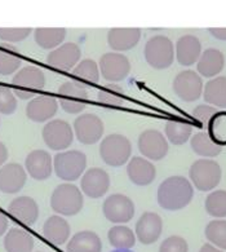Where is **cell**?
<instances>
[{
  "label": "cell",
  "mask_w": 226,
  "mask_h": 252,
  "mask_svg": "<svg viewBox=\"0 0 226 252\" xmlns=\"http://www.w3.org/2000/svg\"><path fill=\"white\" fill-rule=\"evenodd\" d=\"M194 197L192 183L184 176H171L158 188V203L167 211L185 208Z\"/></svg>",
  "instance_id": "obj_1"
},
{
  "label": "cell",
  "mask_w": 226,
  "mask_h": 252,
  "mask_svg": "<svg viewBox=\"0 0 226 252\" xmlns=\"http://www.w3.org/2000/svg\"><path fill=\"white\" fill-rule=\"evenodd\" d=\"M83 204V193L74 184H61L52 193V210L62 216H75L82 211Z\"/></svg>",
  "instance_id": "obj_2"
},
{
  "label": "cell",
  "mask_w": 226,
  "mask_h": 252,
  "mask_svg": "<svg viewBox=\"0 0 226 252\" xmlns=\"http://www.w3.org/2000/svg\"><path fill=\"white\" fill-rule=\"evenodd\" d=\"M87 156L80 150L57 153L53 158V169L57 177L72 183L86 172Z\"/></svg>",
  "instance_id": "obj_3"
},
{
  "label": "cell",
  "mask_w": 226,
  "mask_h": 252,
  "mask_svg": "<svg viewBox=\"0 0 226 252\" xmlns=\"http://www.w3.org/2000/svg\"><path fill=\"white\" fill-rule=\"evenodd\" d=\"M132 144L124 135L113 133L103 138L99 145V156L107 166L120 167L129 162Z\"/></svg>",
  "instance_id": "obj_4"
},
{
  "label": "cell",
  "mask_w": 226,
  "mask_h": 252,
  "mask_svg": "<svg viewBox=\"0 0 226 252\" xmlns=\"http://www.w3.org/2000/svg\"><path fill=\"white\" fill-rule=\"evenodd\" d=\"M13 94L21 100H30L45 86V75L36 66H26L18 70L12 79Z\"/></svg>",
  "instance_id": "obj_5"
},
{
  "label": "cell",
  "mask_w": 226,
  "mask_h": 252,
  "mask_svg": "<svg viewBox=\"0 0 226 252\" xmlns=\"http://www.w3.org/2000/svg\"><path fill=\"white\" fill-rule=\"evenodd\" d=\"M193 185L200 191H211L221 181L223 171L217 162L212 159H199L189 169Z\"/></svg>",
  "instance_id": "obj_6"
},
{
  "label": "cell",
  "mask_w": 226,
  "mask_h": 252,
  "mask_svg": "<svg viewBox=\"0 0 226 252\" xmlns=\"http://www.w3.org/2000/svg\"><path fill=\"white\" fill-rule=\"evenodd\" d=\"M145 59L153 69L164 70L175 61V47L169 38L157 35L145 45Z\"/></svg>",
  "instance_id": "obj_7"
},
{
  "label": "cell",
  "mask_w": 226,
  "mask_h": 252,
  "mask_svg": "<svg viewBox=\"0 0 226 252\" xmlns=\"http://www.w3.org/2000/svg\"><path fill=\"white\" fill-rule=\"evenodd\" d=\"M45 145L55 152H62L69 149L74 141V129L66 121L55 119L49 121L41 132Z\"/></svg>",
  "instance_id": "obj_8"
},
{
  "label": "cell",
  "mask_w": 226,
  "mask_h": 252,
  "mask_svg": "<svg viewBox=\"0 0 226 252\" xmlns=\"http://www.w3.org/2000/svg\"><path fill=\"white\" fill-rule=\"evenodd\" d=\"M60 105L69 114H79L88 104V92L83 83L76 80L66 82L59 90Z\"/></svg>",
  "instance_id": "obj_9"
},
{
  "label": "cell",
  "mask_w": 226,
  "mask_h": 252,
  "mask_svg": "<svg viewBox=\"0 0 226 252\" xmlns=\"http://www.w3.org/2000/svg\"><path fill=\"white\" fill-rule=\"evenodd\" d=\"M102 212L113 224H126L134 216L133 200L124 194H111L103 202Z\"/></svg>",
  "instance_id": "obj_10"
},
{
  "label": "cell",
  "mask_w": 226,
  "mask_h": 252,
  "mask_svg": "<svg viewBox=\"0 0 226 252\" xmlns=\"http://www.w3.org/2000/svg\"><path fill=\"white\" fill-rule=\"evenodd\" d=\"M103 122L96 114H82L74 121V132L79 142L95 145L103 136Z\"/></svg>",
  "instance_id": "obj_11"
},
{
  "label": "cell",
  "mask_w": 226,
  "mask_h": 252,
  "mask_svg": "<svg viewBox=\"0 0 226 252\" xmlns=\"http://www.w3.org/2000/svg\"><path fill=\"white\" fill-rule=\"evenodd\" d=\"M130 71L129 60L122 53L109 52L99 59V73L110 83L126 79Z\"/></svg>",
  "instance_id": "obj_12"
},
{
  "label": "cell",
  "mask_w": 226,
  "mask_h": 252,
  "mask_svg": "<svg viewBox=\"0 0 226 252\" xmlns=\"http://www.w3.org/2000/svg\"><path fill=\"white\" fill-rule=\"evenodd\" d=\"M173 91L182 101L193 102L202 96L203 80L195 71L185 70L177 74L173 80Z\"/></svg>",
  "instance_id": "obj_13"
},
{
  "label": "cell",
  "mask_w": 226,
  "mask_h": 252,
  "mask_svg": "<svg viewBox=\"0 0 226 252\" xmlns=\"http://www.w3.org/2000/svg\"><path fill=\"white\" fill-rule=\"evenodd\" d=\"M137 144L141 154L151 160H161L168 154L167 138L157 129H146L142 132Z\"/></svg>",
  "instance_id": "obj_14"
},
{
  "label": "cell",
  "mask_w": 226,
  "mask_h": 252,
  "mask_svg": "<svg viewBox=\"0 0 226 252\" xmlns=\"http://www.w3.org/2000/svg\"><path fill=\"white\" fill-rule=\"evenodd\" d=\"M82 49L75 43H65L53 49L47 57V63L62 71H69L79 63Z\"/></svg>",
  "instance_id": "obj_15"
},
{
  "label": "cell",
  "mask_w": 226,
  "mask_h": 252,
  "mask_svg": "<svg viewBox=\"0 0 226 252\" xmlns=\"http://www.w3.org/2000/svg\"><path fill=\"white\" fill-rule=\"evenodd\" d=\"M80 187L87 197L97 199L107 193L110 188V176L105 169L93 167L83 173Z\"/></svg>",
  "instance_id": "obj_16"
},
{
  "label": "cell",
  "mask_w": 226,
  "mask_h": 252,
  "mask_svg": "<svg viewBox=\"0 0 226 252\" xmlns=\"http://www.w3.org/2000/svg\"><path fill=\"white\" fill-rule=\"evenodd\" d=\"M28 173L18 163H7L0 167V191L4 194L18 193L26 184Z\"/></svg>",
  "instance_id": "obj_17"
},
{
  "label": "cell",
  "mask_w": 226,
  "mask_h": 252,
  "mask_svg": "<svg viewBox=\"0 0 226 252\" xmlns=\"http://www.w3.org/2000/svg\"><path fill=\"white\" fill-rule=\"evenodd\" d=\"M163 231V221L155 212H145L136 224V237L145 246L153 245Z\"/></svg>",
  "instance_id": "obj_18"
},
{
  "label": "cell",
  "mask_w": 226,
  "mask_h": 252,
  "mask_svg": "<svg viewBox=\"0 0 226 252\" xmlns=\"http://www.w3.org/2000/svg\"><path fill=\"white\" fill-rule=\"evenodd\" d=\"M25 168L32 179L43 181L49 179L53 172V159L45 150H34L25 159Z\"/></svg>",
  "instance_id": "obj_19"
},
{
  "label": "cell",
  "mask_w": 226,
  "mask_h": 252,
  "mask_svg": "<svg viewBox=\"0 0 226 252\" xmlns=\"http://www.w3.org/2000/svg\"><path fill=\"white\" fill-rule=\"evenodd\" d=\"M59 110V102L52 96H38L32 98L26 106V115L35 123L51 121Z\"/></svg>",
  "instance_id": "obj_20"
},
{
  "label": "cell",
  "mask_w": 226,
  "mask_h": 252,
  "mask_svg": "<svg viewBox=\"0 0 226 252\" xmlns=\"http://www.w3.org/2000/svg\"><path fill=\"white\" fill-rule=\"evenodd\" d=\"M127 175L130 183L137 187H148L157 177V169L150 160L142 157H133L127 163Z\"/></svg>",
  "instance_id": "obj_21"
},
{
  "label": "cell",
  "mask_w": 226,
  "mask_h": 252,
  "mask_svg": "<svg viewBox=\"0 0 226 252\" xmlns=\"http://www.w3.org/2000/svg\"><path fill=\"white\" fill-rule=\"evenodd\" d=\"M8 212L21 224L32 225L39 218V206L31 197H17L10 202Z\"/></svg>",
  "instance_id": "obj_22"
},
{
  "label": "cell",
  "mask_w": 226,
  "mask_h": 252,
  "mask_svg": "<svg viewBox=\"0 0 226 252\" xmlns=\"http://www.w3.org/2000/svg\"><path fill=\"white\" fill-rule=\"evenodd\" d=\"M140 39V29H111L107 32V44L118 53L134 48Z\"/></svg>",
  "instance_id": "obj_23"
},
{
  "label": "cell",
  "mask_w": 226,
  "mask_h": 252,
  "mask_svg": "<svg viewBox=\"0 0 226 252\" xmlns=\"http://www.w3.org/2000/svg\"><path fill=\"white\" fill-rule=\"evenodd\" d=\"M202 55V44L195 35H184L176 44V59L182 66H192L198 63Z\"/></svg>",
  "instance_id": "obj_24"
},
{
  "label": "cell",
  "mask_w": 226,
  "mask_h": 252,
  "mask_svg": "<svg viewBox=\"0 0 226 252\" xmlns=\"http://www.w3.org/2000/svg\"><path fill=\"white\" fill-rule=\"evenodd\" d=\"M71 234V228L69 222L60 215H53L44 222L43 235L52 245L61 246L69 241Z\"/></svg>",
  "instance_id": "obj_25"
},
{
  "label": "cell",
  "mask_w": 226,
  "mask_h": 252,
  "mask_svg": "<svg viewBox=\"0 0 226 252\" xmlns=\"http://www.w3.org/2000/svg\"><path fill=\"white\" fill-rule=\"evenodd\" d=\"M225 66V57L221 51L216 48H208L200 55L198 60V73L204 78H213L223 71Z\"/></svg>",
  "instance_id": "obj_26"
},
{
  "label": "cell",
  "mask_w": 226,
  "mask_h": 252,
  "mask_svg": "<svg viewBox=\"0 0 226 252\" xmlns=\"http://www.w3.org/2000/svg\"><path fill=\"white\" fill-rule=\"evenodd\" d=\"M67 252H101L102 242L98 235L92 230L78 231L70 238L66 246Z\"/></svg>",
  "instance_id": "obj_27"
},
{
  "label": "cell",
  "mask_w": 226,
  "mask_h": 252,
  "mask_svg": "<svg viewBox=\"0 0 226 252\" xmlns=\"http://www.w3.org/2000/svg\"><path fill=\"white\" fill-rule=\"evenodd\" d=\"M4 249L7 252H32L34 238L22 228H12L4 237Z\"/></svg>",
  "instance_id": "obj_28"
},
{
  "label": "cell",
  "mask_w": 226,
  "mask_h": 252,
  "mask_svg": "<svg viewBox=\"0 0 226 252\" xmlns=\"http://www.w3.org/2000/svg\"><path fill=\"white\" fill-rule=\"evenodd\" d=\"M203 97L207 104L213 106L226 107V76H217L215 79H211L204 87Z\"/></svg>",
  "instance_id": "obj_29"
},
{
  "label": "cell",
  "mask_w": 226,
  "mask_h": 252,
  "mask_svg": "<svg viewBox=\"0 0 226 252\" xmlns=\"http://www.w3.org/2000/svg\"><path fill=\"white\" fill-rule=\"evenodd\" d=\"M192 149L194 150L195 154L204 158H215V157L220 156V153L223 150L221 145L217 144L208 132H198L193 136L192 141Z\"/></svg>",
  "instance_id": "obj_30"
},
{
  "label": "cell",
  "mask_w": 226,
  "mask_h": 252,
  "mask_svg": "<svg viewBox=\"0 0 226 252\" xmlns=\"http://www.w3.org/2000/svg\"><path fill=\"white\" fill-rule=\"evenodd\" d=\"M35 42L43 49H56L66 38L65 29H36L34 32Z\"/></svg>",
  "instance_id": "obj_31"
},
{
  "label": "cell",
  "mask_w": 226,
  "mask_h": 252,
  "mask_svg": "<svg viewBox=\"0 0 226 252\" xmlns=\"http://www.w3.org/2000/svg\"><path fill=\"white\" fill-rule=\"evenodd\" d=\"M110 245L117 250H130L136 245V234L126 225H115L107 233Z\"/></svg>",
  "instance_id": "obj_32"
},
{
  "label": "cell",
  "mask_w": 226,
  "mask_h": 252,
  "mask_svg": "<svg viewBox=\"0 0 226 252\" xmlns=\"http://www.w3.org/2000/svg\"><path fill=\"white\" fill-rule=\"evenodd\" d=\"M193 128L186 122L169 121L165 125V136L167 141L173 145H184L192 136Z\"/></svg>",
  "instance_id": "obj_33"
},
{
  "label": "cell",
  "mask_w": 226,
  "mask_h": 252,
  "mask_svg": "<svg viewBox=\"0 0 226 252\" xmlns=\"http://www.w3.org/2000/svg\"><path fill=\"white\" fill-rule=\"evenodd\" d=\"M98 102L109 107H120L124 104L126 96H124L123 87L115 83H109L103 86L97 94Z\"/></svg>",
  "instance_id": "obj_34"
},
{
  "label": "cell",
  "mask_w": 226,
  "mask_h": 252,
  "mask_svg": "<svg viewBox=\"0 0 226 252\" xmlns=\"http://www.w3.org/2000/svg\"><path fill=\"white\" fill-rule=\"evenodd\" d=\"M72 75L78 79L79 83L96 84L99 80V69L96 61L91 59L83 60L74 67Z\"/></svg>",
  "instance_id": "obj_35"
},
{
  "label": "cell",
  "mask_w": 226,
  "mask_h": 252,
  "mask_svg": "<svg viewBox=\"0 0 226 252\" xmlns=\"http://www.w3.org/2000/svg\"><path fill=\"white\" fill-rule=\"evenodd\" d=\"M21 66L20 56L13 47L1 45L0 47V75H10L16 73Z\"/></svg>",
  "instance_id": "obj_36"
},
{
  "label": "cell",
  "mask_w": 226,
  "mask_h": 252,
  "mask_svg": "<svg viewBox=\"0 0 226 252\" xmlns=\"http://www.w3.org/2000/svg\"><path fill=\"white\" fill-rule=\"evenodd\" d=\"M206 238L211 245L220 250H226V220H213L206 226Z\"/></svg>",
  "instance_id": "obj_37"
},
{
  "label": "cell",
  "mask_w": 226,
  "mask_h": 252,
  "mask_svg": "<svg viewBox=\"0 0 226 252\" xmlns=\"http://www.w3.org/2000/svg\"><path fill=\"white\" fill-rule=\"evenodd\" d=\"M207 214L213 218H226V190H215L206 199Z\"/></svg>",
  "instance_id": "obj_38"
},
{
  "label": "cell",
  "mask_w": 226,
  "mask_h": 252,
  "mask_svg": "<svg viewBox=\"0 0 226 252\" xmlns=\"http://www.w3.org/2000/svg\"><path fill=\"white\" fill-rule=\"evenodd\" d=\"M17 110V98L13 91L8 87L0 86V114L10 115Z\"/></svg>",
  "instance_id": "obj_39"
},
{
  "label": "cell",
  "mask_w": 226,
  "mask_h": 252,
  "mask_svg": "<svg viewBox=\"0 0 226 252\" xmlns=\"http://www.w3.org/2000/svg\"><path fill=\"white\" fill-rule=\"evenodd\" d=\"M159 252H189V245L185 238L180 235H172L161 242Z\"/></svg>",
  "instance_id": "obj_40"
},
{
  "label": "cell",
  "mask_w": 226,
  "mask_h": 252,
  "mask_svg": "<svg viewBox=\"0 0 226 252\" xmlns=\"http://www.w3.org/2000/svg\"><path fill=\"white\" fill-rule=\"evenodd\" d=\"M31 29H0V39L3 42L17 43L22 42L31 34Z\"/></svg>",
  "instance_id": "obj_41"
},
{
  "label": "cell",
  "mask_w": 226,
  "mask_h": 252,
  "mask_svg": "<svg viewBox=\"0 0 226 252\" xmlns=\"http://www.w3.org/2000/svg\"><path fill=\"white\" fill-rule=\"evenodd\" d=\"M217 115V110L209 105H199L193 111V117L199 121L203 126H209L212 123L213 118Z\"/></svg>",
  "instance_id": "obj_42"
},
{
  "label": "cell",
  "mask_w": 226,
  "mask_h": 252,
  "mask_svg": "<svg viewBox=\"0 0 226 252\" xmlns=\"http://www.w3.org/2000/svg\"><path fill=\"white\" fill-rule=\"evenodd\" d=\"M208 32L219 40H226V29H208Z\"/></svg>",
  "instance_id": "obj_43"
},
{
  "label": "cell",
  "mask_w": 226,
  "mask_h": 252,
  "mask_svg": "<svg viewBox=\"0 0 226 252\" xmlns=\"http://www.w3.org/2000/svg\"><path fill=\"white\" fill-rule=\"evenodd\" d=\"M8 159V149L4 145L3 142L0 141V167L4 166V163L7 162Z\"/></svg>",
  "instance_id": "obj_44"
},
{
  "label": "cell",
  "mask_w": 226,
  "mask_h": 252,
  "mask_svg": "<svg viewBox=\"0 0 226 252\" xmlns=\"http://www.w3.org/2000/svg\"><path fill=\"white\" fill-rule=\"evenodd\" d=\"M8 219L5 215H3L1 212H0V237H3L4 234H5V231H7L8 229Z\"/></svg>",
  "instance_id": "obj_45"
},
{
  "label": "cell",
  "mask_w": 226,
  "mask_h": 252,
  "mask_svg": "<svg viewBox=\"0 0 226 252\" xmlns=\"http://www.w3.org/2000/svg\"><path fill=\"white\" fill-rule=\"evenodd\" d=\"M199 252H224V251L223 250L217 249V247H215V246L208 245V243H207V245L202 246V249L199 250Z\"/></svg>",
  "instance_id": "obj_46"
},
{
  "label": "cell",
  "mask_w": 226,
  "mask_h": 252,
  "mask_svg": "<svg viewBox=\"0 0 226 252\" xmlns=\"http://www.w3.org/2000/svg\"><path fill=\"white\" fill-rule=\"evenodd\" d=\"M111 252H133V251H130V250H114V251Z\"/></svg>",
  "instance_id": "obj_47"
},
{
  "label": "cell",
  "mask_w": 226,
  "mask_h": 252,
  "mask_svg": "<svg viewBox=\"0 0 226 252\" xmlns=\"http://www.w3.org/2000/svg\"><path fill=\"white\" fill-rule=\"evenodd\" d=\"M38 252H41V251H38Z\"/></svg>",
  "instance_id": "obj_48"
}]
</instances>
